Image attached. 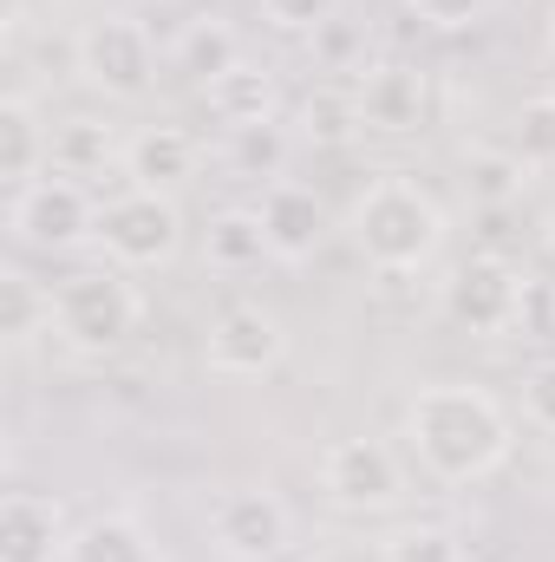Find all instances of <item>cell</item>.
I'll return each mask as SVG.
<instances>
[{
    "label": "cell",
    "mask_w": 555,
    "mask_h": 562,
    "mask_svg": "<svg viewBox=\"0 0 555 562\" xmlns=\"http://www.w3.org/2000/svg\"><path fill=\"white\" fill-rule=\"evenodd\" d=\"M523 413H530L536 431L555 438V360H536V367L523 373Z\"/></svg>",
    "instance_id": "obj_29"
},
{
    "label": "cell",
    "mask_w": 555,
    "mask_h": 562,
    "mask_svg": "<svg viewBox=\"0 0 555 562\" xmlns=\"http://www.w3.org/2000/svg\"><path fill=\"white\" fill-rule=\"evenodd\" d=\"M72 72L105 99H144L157 79V53L132 13H99L72 33Z\"/></svg>",
    "instance_id": "obj_4"
},
{
    "label": "cell",
    "mask_w": 555,
    "mask_h": 562,
    "mask_svg": "<svg viewBox=\"0 0 555 562\" xmlns=\"http://www.w3.org/2000/svg\"><path fill=\"white\" fill-rule=\"evenodd\" d=\"M262 229H269V256L275 262H307L327 243V203L307 183H269L262 196Z\"/></svg>",
    "instance_id": "obj_13"
},
{
    "label": "cell",
    "mask_w": 555,
    "mask_h": 562,
    "mask_svg": "<svg viewBox=\"0 0 555 562\" xmlns=\"http://www.w3.org/2000/svg\"><path fill=\"white\" fill-rule=\"evenodd\" d=\"M353 99H360V132H380V138H406L424 125V72L418 66H360L353 79Z\"/></svg>",
    "instance_id": "obj_11"
},
{
    "label": "cell",
    "mask_w": 555,
    "mask_h": 562,
    "mask_svg": "<svg viewBox=\"0 0 555 562\" xmlns=\"http://www.w3.org/2000/svg\"><path fill=\"white\" fill-rule=\"evenodd\" d=\"M530 183V164L517 150H471L464 157V196L477 210H510Z\"/></svg>",
    "instance_id": "obj_20"
},
{
    "label": "cell",
    "mask_w": 555,
    "mask_h": 562,
    "mask_svg": "<svg viewBox=\"0 0 555 562\" xmlns=\"http://www.w3.org/2000/svg\"><path fill=\"white\" fill-rule=\"evenodd\" d=\"M406 438L424 477L438 484H484L490 471H503L510 458V419L484 386L444 380V386H418L406 400Z\"/></svg>",
    "instance_id": "obj_1"
},
{
    "label": "cell",
    "mask_w": 555,
    "mask_h": 562,
    "mask_svg": "<svg viewBox=\"0 0 555 562\" xmlns=\"http://www.w3.org/2000/svg\"><path fill=\"white\" fill-rule=\"evenodd\" d=\"M177 66H183L196 86H209V79H223L229 66H242V46H236V33H229L223 20H190L183 40H177Z\"/></svg>",
    "instance_id": "obj_23"
},
{
    "label": "cell",
    "mask_w": 555,
    "mask_h": 562,
    "mask_svg": "<svg viewBox=\"0 0 555 562\" xmlns=\"http://www.w3.org/2000/svg\"><path fill=\"white\" fill-rule=\"evenodd\" d=\"M523 307H530V281L517 276L503 256H471L457 276L444 281V314L464 334H484V340L517 334L523 327Z\"/></svg>",
    "instance_id": "obj_8"
},
{
    "label": "cell",
    "mask_w": 555,
    "mask_h": 562,
    "mask_svg": "<svg viewBox=\"0 0 555 562\" xmlns=\"http://www.w3.org/2000/svg\"><path fill=\"white\" fill-rule=\"evenodd\" d=\"M380 562H464V550H457L451 530H438V524H412V530H399V537L380 550Z\"/></svg>",
    "instance_id": "obj_26"
},
{
    "label": "cell",
    "mask_w": 555,
    "mask_h": 562,
    "mask_svg": "<svg viewBox=\"0 0 555 562\" xmlns=\"http://www.w3.org/2000/svg\"><path fill=\"white\" fill-rule=\"evenodd\" d=\"M196 138L183 125H144L138 138L125 144V170H132V190H157V196H177L190 177H196Z\"/></svg>",
    "instance_id": "obj_14"
},
{
    "label": "cell",
    "mask_w": 555,
    "mask_h": 562,
    "mask_svg": "<svg viewBox=\"0 0 555 562\" xmlns=\"http://www.w3.org/2000/svg\"><path fill=\"white\" fill-rule=\"evenodd\" d=\"M269 256V229H262V210H216L209 229H203V262L216 276H249L262 269Z\"/></svg>",
    "instance_id": "obj_17"
},
{
    "label": "cell",
    "mask_w": 555,
    "mask_h": 562,
    "mask_svg": "<svg viewBox=\"0 0 555 562\" xmlns=\"http://www.w3.org/2000/svg\"><path fill=\"white\" fill-rule=\"evenodd\" d=\"M99 243L118 269H163L183 249V210H177V196L125 190L99 210Z\"/></svg>",
    "instance_id": "obj_6"
},
{
    "label": "cell",
    "mask_w": 555,
    "mask_h": 562,
    "mask_svg": "<svg viewBox=\"0 0 555 562\" xmlns=\"http://www.w3.org/2000/svg\"><path fill=\"white\" fill-rule=\"evenodd\" d=\"M53 170V132L39 125V105L26 92H7L0 99V177L7 190H26Z\"/></svg>",
    "instance_id": "obj_15"
},
{
    "label": "cell",
    "mask_w": 555,
    "mask_h": 562,
    "mask_svg": "<svg viewBox=\"0 0 555 562\" xmlns=\"http://www.w3.org/2000/svg\"><path fill=\"white\" fill-rule=\"evenodd\" d=\"M550 40H555V13H550Z\"/></svg>",
    "instance_id": "obj_32"
},
{
    "label": "cell",
    "mask_w": 555,
    "mask_h": 562,
    "mask_svg": "<svg viewBox=\"0 0 555 562\" xmlns=\"http://www.w3.org/2000/svg\"><path fill=\"white\" fill-rule=\"evenodd\" d=\"M66 550H72V530L53 497L13 491L0 504V562H66Z\"/></svg>",
    "instance_id": "obj_12"
},
{
    "label": "cell",
    "mask_w": 555,
    "mask_h": 562,
    "mask_svg": "<svg viewBox=\"0 0 555 562\" xmlns=\"http://www.w3.org/2000/svg\"><path fill=\"white\" fill-rule=\"evenodd\" d=\"M307 562H340V557H307Z\"/></svg>",
    "instance_id": "obj_31"
},
{
    "label": "cell",
    "mask_w": 555,
    "mask_h": 562,
    "mask_svg": "<svg viewBox=\"0 0 555 562\" xmlns=\"http://www.w3.org/2000/svg\"><path fill=\"white\" fill-rule=\"evenodd\" d=\"M510 150L530 164V170H555V92H536L517 105L510 119Z\"/></svg>",
    "instance_id": "obj_24"
},
{
    "label": "cell",
    "mask_w": 555,
    "mask_h": 562,
    "mask_svg": "<svg viewBox=\"0 0 555 562\" xmlns=\"http://www.w3.org/2000/svg\"><path fill=\"white\" fill-rule=\"evenodd\" d=\"M353 249L380 276H418L444 249V210L412 177H380L353 203Z\"/></svg>",
    "instance_id": "obj_2"
},
{
    "label": "cell",
    "mask_w": 555,
    "mask_h": 562,
    "mask_svg": "<svg viewBox=\"0 0 555 562\" xmlns=\"http://www.w3.org/2000/svg\"><path fill=\"white\" fill-rule=\"evenodd\" d=\"M320 491L333 510L380 517V510L406 504V471H399L393 445H380V438H333L320 451Z\"/></svg>",
    "instance_id": "obj_5"
},
{
    "label": "cell",
    "mask_w": 555,
    "mask_h": 562,
    "mask_svg": "<svg viewBox=\"0 0 555 562\" xmlns=\"http://www.w3.org/2000/svg\"><path fill=\"white\" fill-rule=\"evenodd\" d=\"M66 562H163V550L150 543V530H144L138 517L105 510V517H92V524H79V530H72Z\"/></svg>",
    "instance_id": "obj_18"
},
{
    "label": "cell",
    "mask_w": 555,
    "mask_h": 562,
    "mask_svg": "<svg viewBox=\"0 0 555 562\" xmlns=\"http://www.w3.org/2000/svg\"><path fill=\"white\" fill-rule=\"evenodd\" d=\"M301 138L320 144V150H340V144L360 138V99H353V86H314L301 99Z\"/></svg>",
    "instance_id": "obj_21"
},
{
    "label": "cell",
    "mask_w": 555,
    "mask_h": 562,
    "mask_svg": "<svg viewBox=\"0 0 555 562\" xmlns=\"http://www.w3.org/2000/svg\"><path fill=\"white\" fill-rule=\"evenodd\" d=\"M138 288L125 281V269H79V276L59 281L53 294V327L66 347L79 353H118L132 334H138Z\"/></svg>",
    "instance_id": "obj_3"
},
{
    "label": "cell",
    "mask_w": 555,
    "mask_h": 562,
    "mask_svg": "<svg viewBox=\"0 0 555 562\" xmlns=\"http://www.w3.org/2000/svg\"><path fill=\"white\" fill-rule=\"evenodd\" d=\"M112 157H125V144H118L112 125H99V119H66L53 132V170L59 177H99Z\"/></svg>",
    "instance_id": "obj_19"
},
{
    "label": "cell",
    "mask_w": 555,
    "mask_h": 562,
    "mask_svg": "<svg viewBox=\"0 0 555 562\" xmlns=\"http://www.w3.org/2000/svg\"><path fill=\"white\" fill-rule=\"evenodd\" d=\"M203 105H209V119L223 125V132H249V125H275L281 112V86L269 66H229L223 79H209L203 86Z\"/></svg>",
    "instance_id": "obj_16"
},
{
    "label": "cell",
    "mask_w": 555,
    "mask_h": 562,
    "mask_svg": "<svg viewBox=\"0 0 555 562\" xmlns=\"http://www.w3.org/2000/svg\"><path fill=\"white\" fill-rule=\"evenodd\" d=\"M424 26H438V33H464V26H477L484 13H490V0H406Z\"/></svg>",
    "instance_id": "obj_28"
},
{
    "label": "cell",
    "mask_w": 555,
    "mask_h": 562,
    "mask_svg": "<svg viewBox=\"0 0 555 562\" xmlns=\"http://www.w3.org/2000/svg\"><path fill=\"white\" fill-rule=\"evenodd\" d=\"M281 353H287V327H281V314H269L262 301L223 307L209 321V334H203V360L223 380H262V373L281 367Z\"/></svg>",
    "instance_id": "obj_10"
},
{
    "label": "cell",
    "mask_w": 555,
    "mask_h": 562,
    "mask_svg": "<svg viewBox=\"0 0 555 562\" xmlns=\"http://www.w3.org/2000/svg\"><path fill=\"white\" fill-rule=\"evenodd\" d=\"M294 543V517L275 491L236 484L209 504V550L223 562H275Z\"/></svg>",
    "instance_id": "obj_9"
},
{
    "label": "cell",
    "mask_w": 555,
    "mask_h": 562,
    "mask_svg": "<svg viewBox=\"0 0 555 562\" xmlns=\"http://www.w3.org/2000/svg\"><path fill=\"white\" fill-rule=\"evenodd\" d=\"M7 223H13V236H20L26 249H46V256H66V249H79L86 236H99V210H92L86 183H79V177H59V170H46L39 183L13 190Z\"/></svg>",
    "instance_id": "obj_7"
},
{
    "label": "cell",
    "mask_w": 555,
    "mask_h": 562,
    "mask_svg": "<svg viewBox=\"0 0 555 562\" xmlns=\"http://www.w3.org/2000/svg\"><path fill=\"white\" fill-rule=\"evenodd\" d=\"M287 150H294V138H287L281 125H249V132H229V164H236L242 177H275V183H281Z\"/></svg>",
    "instance_id": "obj_25"
},
{
    "label": "cell",
    "mask_w": 555,
    "mask_h": 562,
    "mask_svg": "<svg viewBox=\"0 0 555 562\" xmlns=\"http://www.w3.org/2000/svg\"><path fill=\"white\" fill-rule=\"evenodd\" d=\"M543 249H550V262H555V210L543 216Z\"/></svg>",
    "instance_id": "obj_30"
},
{
    "label": "cell",
    "mask_w": 555,
    "mask_h": 562,
    "mask_svg": "<svg viewBox=\"0 0 555 562\" xmlns=\"http://www.w3.org/2000/svg\"><path fill=\"white\" fill-rule=\"evenodd\" d=\"M340 13V0H262V20L275 33H320Z\"/></svg>",
    "instance_id": "obj_27"
},
{
    "label": "cell",
    "mask_w": 555,
    "mask_h": 562,
    "mask_svg": "<svg viewBox=\"0 0 555 562\" xmlns=\"http://www.w3.org/2000/svg\"><path fill=\"white\" fill-rule=\"evenodd\" d=\"M39 327H53V288H39L26 269H0V334L20 347Z\"/></svg>",
    "instance_id": "obj_22"
}]
</instances>
